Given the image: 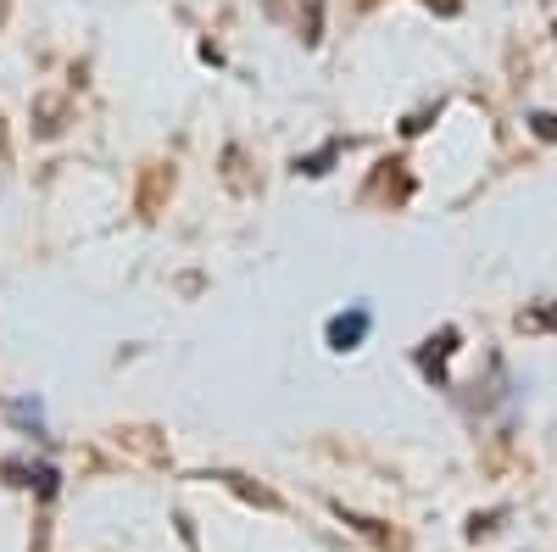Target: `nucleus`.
Returning <instances> with one entry per match:
<instances>
[{
    "label": "nucleus",
    "instance_id": "1",
    "mask_svg": "<svg viewBox=\"0 0 557 552\" xmlns=\"http://www.w3.org/2000/svg\"><path fill=\"white\" fill-rule=\"evenodd\" d=\"M412 196V173H407V162L401 157H385L380 168H374V179H368V201H391V207H401Z\"/></svg>",
    "mask_w": 557,
    "mask_h": 552
},
{
    "label": "nucleus",
    "instance_id": "2",
    "mask_svg": "<svg viewBox=\"0 0 557 552\" xmlns=\"http://www.w3.org/2000/svg\"><path fill=\"white\" fill-rule=\"evenodd\" d=\"M457 324H446V330H435L424 346H418V375L424 380H435V385H446V363H451V352H457Z\"/></svg>",
    "mask_w": 557,
    "mask_h": 552
},
{
    "label": "nucleus",
    "instance_id": "3",
    "mask_svg": "<svg viewBox=\"0 0 557 552\" xmlns=\"http://www.w3.org/2000/svg\"><path fill=\"white\" fill-rule=\"evenodd\" d=\"M368 324H374V312H368V307L357 302L351 312H335V318H330V330H323V341H330L335 352H357V346L368 341Z\"/></svg>",
    "mask_w": 557,
    "mask_h": 552
},
{
    "label": "nucleus",
    "instance_id": "4",
    "mask_svg": "<svg viewBox=\"0 0 557 552\" xmlns=\"http://www.w3.org/2000/svg\"><path fill=\"white\" fill-rule=\"evenodd\" d=\"M519 330L524 335H557V302H530L519 312Z\"/></svg>",
    "mask_w": 557,
    "mask_h": 552
},
{
    "label": "nucleus",
    "instance_id": "5",
    "mask_svg": "<svg viewBox=\"0 0 557 552\" xmlns=\"http://www.w3.org/2000/svg\"><path fill=\"white\" fill-rule=\"evenodd\" d=\"M228 491H240L246 502H257V508H278V496L268 491V486H257V480H246V475H218Z\"/></svg>",
    "mask_w": 557,
    "mask_h": 552
},
{
    "label": "nucleus",
    "instance_id": "6",
    "mask_svg": "<svg viewBox=\"0 0 557 552\" xmlns=\"http://www.w3.org/2000/svg\"><path fill=\"white\" fill-rule=\"evenodd\" d=\"M341 151H346V140H330V146H318L312 157H301V162H296V173H307V179H323V173H330V162H335Z\"/></svg>",
    "mask_w": 557,
    "mask_h": 552
},
{
    "label": "nucleus",
    "instance_id": "7",
    "mask_svg": "<svg viewBox=\"0 0 557 552\" xmlns=\"http://www.w3.org/2000/svg\"><path fill=\"white\" fill-rule=\"evenodd\" d=\"M323 39V0H301V45Z\"/></svg>",
    "mask_w": 557,
    "mask_h": 552
},
{
    "label": "nucleus",
    "instance_id": "8",
    "mask_svg": "<svg viewBox=\"0 0 557 552\" xmlns=\"http://www.w3.org/2000/svg\"><path fill=\"white\" fill-rule=\"evenodd\" d=\"M341 519H346V525H357L362 536H374L380 547H396V536H391V530H385L380 519H362V514H346V508H341Z\"/></svg>",
    "mask_w": 557,
    "mask_h": 552
},
{
    "label": "nucleus",
    "instance_id": "9",
    "mask_svg": "<svg viewBox=\"0 0 557 552\" xmlns=\"http://www.w3.org/2000/svg\"><path fill=\"white\" fill-rule=\"evenodd\" d=\"M530 134L546 146H557V112H530Z\"/></svg>",
    "mask_w": 557,
    "mask_h": 552
},
{
    "label": "nucleus",
    "instance_id": "10",
    "mask_svg": "<svg viewBox=\"0 0 557 552\" xmlns=\"http://www.w3.org/2000/svg\"><path fill=\"white\" fill-rule=\"evenodd\" d=\"M430 118H441V107H424V112H412V118L401 123V134H424V128H430Z\"/></svg>",
    "mask_w": 557,
    "mask_h": 552
},
{
    "label": "nucleus",
    "instance_id": "11",
    "mask_svg": "<svg viewBox=\"0 0 557 552\" xmlns=\"http://www.w3.org/2000/svg\"><path fill=\"white\" fill-rule=\"evenodd\" d=\"M424 7H430L435 17H457V12H462V0H424Z\"/></svg>",
    "mask_w": 557,
    "mask_h": 552
},
{
    "label": "nucleus",
    "instance_id": "12",
    "mask_svg": "<svg viewBox=\"0 0 557 552\" xmlns=\"http://www.w3.org/2000/svg\"><path fill=\"white\" fill-rule=\"evenodd\" d=\"M362 7H380V0H362Z\"/></svg>",
    "mask_w": 557,
    "mask_h": 552
},
{
    "label": "nucleus",
    "instance_id": "13",
    "mask_svg": "<svg viewBox=\"0 0 557 552\" xmlns=\"http://www.w3.org/2000/svg\"><path fill=\"white\" fill-rule=\"evenodd\" d=\"M552 34H557V28H552Z\"/></svg>",
    "mask_w": 557,
    "mask_h": 552
}]
</instances>
